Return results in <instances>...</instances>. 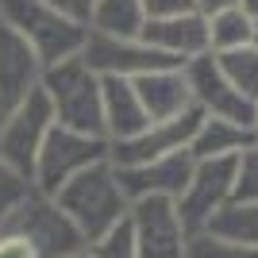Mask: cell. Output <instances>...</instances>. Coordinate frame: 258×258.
<instances>
[{"label": "cell", "mask_w": 258, "mask_h": 258, "mask_svg": "<svg viewBox=\"0 0 258 258\" xmlns=\"http://www.w3.org/2000/svg\"><path fill=\"white\" fill-rule=\"evenodd\" d=\"M50 201L62 208V216L77 227V235L85 239V243L100 239L108 227L119 224L131 208L127 193L119 189V177H116V166H112V162H97V166L81 170L77 177H70Z\"/></svg>", "instance_id": "cell-1"}, {"label": "cell", "mask_w": 258, "mask_h": 258, "mask_svg": "<svg viewBox=\"0 0 258 258\" xmlns=\"http://www.w3.org/2000/svg\"><path fill=\"white\" fill-rule=\"evenodd\" d=\"M0 20L23 35V43L35 50L43 70L66 58H77L89 39V27L66 20L62 12H54L43 0H0Z\"/></svg>", "instance_id": "cell-2"}, {"label": "cell", "mask_w": 258, "mask_h": 258, "mask_svg": "<svg viewBox=\"0 0 258 258\" xmlns=\"http://www.w3.org/2000/svg\"><path fill=\"white\" fill-rule=\"evenodd\" d=\"M39 89L54 108V123L104 139V131H100V77L85 66L81 54L46 66L39 77Z\"/></svg>", "instance_id": "cell-3"}, {"label": "cell", "mask_w": 258, "mask_h": 258, "mask_svg": "<svg viewBox=\"0 0 258 258\" xmlns=\"http://www.w3.org/2000/svg\"><path fill=\"white\" fill-rule=\"evenodd\" d=\"M97 162H108V139L54 123L46 143L39 147V154H35L31 189L43 193V197H54L70 177H77L81 170L97 166Z\"/></svg>", "instance_id": "cell-4"}, {"label": "cell", "mask_w": 258, "mask_h": 258, "mask_svg": "<svg viewBox=\"0 0 258 258\" xmlns=\"http://www.w3.org/2000/svg\"><path fill=\"white\" fill-rule=\"evenodd\" d=\"M54 127V108L43 89H31L20 104H12L0 116V162L12 173H20L23 181H31V166L39 147L46 143Z\"/></svg>", "instance_id": "cell-5"}, {"label": "cell", "mask_w": 258, "mask_h": 258, "mask_svg": "<svg viewBox=\"0 0 258 258\" xmlns=\"http://www.w3.org/2000/svg\"><path fill=\"white\" fill-rule=\"evenodd\" d=\"M231 193H235V158L193 162V173H189L181 197L173 201L185 231H189V235L205 231V227L212 224V216L231 205Z\"/></svg>", "instance_id": "cell-6"}, {"label": "cell", "mask_w": 258, "mask_h": 258, "mask_svg": "<svg viewBox=\"0 0 258 258\" xmlns=\"http://www.w3.org/2000/svg\"><path fill=\"white\" fill-rule=\"evenodd\" d=\"M81 58L97 77H127V81H135L143 74H158V70H181L173 58L154 50L151 43H143L139 35L119 39V35L89 31L85 46H81Z\"/></svg>", "instance_id": "cell-7"}, {"label": "cell", "mask_w": 258, "mask_h": 258, "mask_svg": "<svg viewBox=\"0 0 258 258\" xmlns=\"http://www.w3.org/2000/svg\"><path fill=\"white\" fill-rule=\"evenodd\" d=\"M8 227H16L35 250L39 258H70L77 250H85V239L77 235V227L62 216V208L54 205L43 193H27L23 205L8 216Z\"/></svg>", "instance_id": "cell-8"}, {"label": "cell", "mask_w": 258, "mask_h": 258, "mask_svg": "<svg viewBox=\"0 0 258 258\" xmlns=\"http://www.w3.org/2000/svg\"><path fill=\"white\" fill-rule=\"evenodd\" d=\"M127 220L135 231V254L139 258H185L189 231H185L173 201H166V197L131 201Z\"/></svg>", "instance_id": "cell-9"}, {"label": "cell", "mask_w": 258, "mask_h": 258, "mask_svg": "<svg viewBox=\"0 0 258 258\" xmlns=\"http://www.w3.org/2000/svg\"><path fill=\"white\" fill-rule=\"evenodd\" d=\"M185 81H189V97H193V108L201 112V116L231 119V123L250 127L254 104L224 77V70L216 66L212 54H201V58H193V62H185Z\"/></svg>", "instance_id": "cell-10"}, {"label": "cell", "mask_w": 258, "mask_h": 258, "mask_svg": "<svg viewBox=\"0 0 258 258\" xmlns=\"http://www.w3.org/2000/svg\"><path fill=\"white\" fill-rule=\"evenodd\" d=\"M197 123H201V112L189 108L173 119H162V123H147L139 135H131L123 143H108V162L123 170V166H143V162L166 158V154L189 151V139H193Z\"/></svg>", "instance_id": "cell-11"}, {"label": "cell", "mask_w": 258, "mask_h": 258, "mask_svg": "<svg viewBox=\"0 0 258 258\" xmlns=\"http://www.w3.org/2000/svg\"><path fill=\"white\" fill-rule=\"evenodd\" d=\"M193 173V158L189 151L166 154V158L143 162V166H123L116 170L119 189L127 193V201H147V197H166V201H177Z\"/></svg>", "instance_id": "cell-12"}, {"label": "cell", "mask_w": 258, "mask_h": 258, "mask_svg": "<svg viewBox=\"0 0 258 258\" xmlns=\"http://www.w3.org/2000/svg\"><path fill=\"white\" fill-rule=\"evenodd\" d=\"M39 77H43V62L23 43L20 31H12L0 20V112H8L31 89H39Z\"/></svg>", "instance_id": "cell-13"}, {"label": "cell", "mask_w": 258, "mask_h": 258, "mask_svg": "<svg viewBox=\"0 0 258 258\" xmlns=\"http://www.w3.org/2000/svg\"><path fill=\"white\" fill-rule=\"evenodd\" d=\"M143 43H151L166 58L177 66L193 62L201 54H208V23L201 12H185V16H170V20H147L139 31Z\"/></svg>", "instance_id": "cell-14"}, {"label": "cell", "mask_w": 258, "mask_h": 258, "mask_svg": "<svg viewBox=\"0 0 258 258\" xmlns=\"http://www.w3.org/2000/svg\"><path fill=\"white\" fill-rule=\"evenodd\" d=\"M151 119L139 104V93L127 77H100V131L108 143H123L139 135Z\"/></svg>", "instance_id": "cell-15"}, {"label": "cell", "mask_w": 258, "mask_h": 258, "mask_svg": "<svg viewBox=\"0 0 258 258\" xmlns=\"http://www.w3.org/2000/svg\"><path fill=\"white\" fill-rule=\"evenodd\" d=\"M135 93H139V104L147 112L151 123H162V119H173L193 108V97H189V81H185V66L181 70H158V74H143L131 81Z\"/></svg>", "instance_id": "cell-16"}, {"label": "cell", "mask_w": 258, "mask_h": 258, "mask_svg": "<svg viewBox=\"0 0 258 258\" xmlns=\"http://www.w3.org/2000/svg\"><path fill=\"white\" fill-rule=\"evenodd\" d=\"M254 147V135L243 123L231 119H216V116H201L193 139H189V158L193 162H208V158H239L243 151Z\"/></svg>", "instance_id": "cell-17"}, {"label": "cell", "mask_w": 258, "mask_h": 258, "mask_svg": "<svg viewBox=\"0 0 258 258\" xmlns=\"http://www.w3.org/2000/svg\"><path fill=\"white\" fill-rule=\"evenodd\" d=\"M143 23H147V16H143V0H97L89 31L131 39V35L143 31Z\"/></svg>", "instance_id": "cell-18"}, {"label": "cell", "mask_w": 258, "mask_h": 258, "mask_svg": "<svg viewBox=\"0 0 258 258\" xmlns=\"http://www.w3.org/2000/svg\"><path fill=\"white\" fill-rule=\"evenodd\" d=\"M208 23V54H227L239 50V46H250V35H254V23L243 16V8H224L205 16Z\"/></svg>", "instance_id": "cell-19"}, {"label": "cell", "mask_w": 258, "mask_h": 258, "mask_svg": "<svg viewBox=\"0 0 258 258\" xmlns=\"http://www.w3.org/2000/svg\"><path fill=\"white\" fill-rule=\"evenodd\" d=\"M205 231L258 250V205H227L224 212L212 216V224H208Z\"/></svg>", "instance_id": "cell-20"}, {"label": "cell", "mask_w": 258, "mask_h": 258, "mask_svg": "<svg viewBox=\"0 0 258 258\" xmlns=\"http://www.w3.org/2000/svg\"><path fill=\"white\" fill-rule=\"evenodd\" d=\"M212 58H216V66L224 70L227 81L254 104V100H258V50H254V46H239V50L212 54Z\"/></svg>", "instance_id": "cell-21"}, {"label": "cell", "mask_w": 258, "mask_h": 258, "mask_svg": "<svg viewBox=\"0 0 258 258\" xmlns=\"http://www.w3.org/2000/svg\"><path fill=\"white\" fill-rule=\"evenodd\" d=\"M85 250L93 258H139V254H135V231H131V220L123 216V220L112 224L100 239L85 243Z\"/></svg>", "instance_id": "cell-22"}, {"label": "cell", "mask_w": 258, "mask_h": 258, "mask_svg": "<svg viewBox=\"0 0 258 258\" xmlns=\"http://www.w3.org/2000/svg\"><path fill=\"white\" fill-rule=\"evenodd\" d=\"M185 258H258V250L220 235H208V231H197L185 243Z\"/></svg>", "instance_id": "cell-23"}, {"label": "cell", "mask_w": 258, "mask_h": 258, "mask_svg": "<svg viewBox=\"0 0 258 258\" xmlns=\"http://www.w3.org/2000/svg\"><path fill=\"white\" fill-rule=\"evenodd\" d=\"M231 205H258V147L235 158V193Z\"/></svg>", "instance_id": "cell-24"}, {"label": "cell", "mask_w": 258, "mask_h": 258, "mask_svg": "<svg viewBox=\"0 0 258 258\" xmlns=\"http://www.w3.org/2000/svg\"><path fill=\"white\" fill-rule=\"evenodd\" d=\"M31 193V181H23L20 173H12L0 162V224H8V216L23 205V197Z\"/></svg>", "instance_id": "cell-25"}, {"label": "cell", "mask_w": 258, "mask_h": 258, "mask_svg": "<svg viewBox=\"0 0 258 258\" xmlns=\"http://www.w3.org/2000/svg\"><path fill=\"white\" fill-rule=\"evenodd\" d=\"M0 258H39V250H35L16 227L0 224Z\"/></svg>", "instance_id": "cell-26"}, {"label": "cell", "mask_w": 258, "mask_h": 258, "mask_svg": "<svg viewBox=\"0 0 258 258\" xmlns=\"http://www.w3.org/2000/svg\"><path fill=\"white\" fill-rule=\"evenodd\" d=\"M185 12H197V0H143L147 20H170V16H185Z\"/></svg>", "instance_id": "cell-27"}, {"label": "cell", "mask_w": 258, "mask_h": 258, "mask_svg": "<svg viewBox=\"0 0 258 258\" xmlns=\"http://www.w3.org/2000/svg\"><path fill=\"white\" fill-rule=\"evenodd\" d=\"M43 4H50L54 12H62L66 20L81 23V27L93 23V8H97V0H43Z\"/></svg>", "instance_id": "cell-28"}, {"label": "cell", "mask_w": 258, "mask_h": 258, "mask_svg": "<svg viewBox=\"0 0 258 258\" xmlns=\"http://www.w3.org/2000/svg\"><path fill=\"white\" fill-rule=\"evenodd\" d=\"M224 8H239V0H197L201 16H212V12H224Z\"/></svg>", "instance_id": "cell-29"}, {"label": "cell", "mask_w": 258, "mask_h": 258, "mask_svg": "<svg viewBox=\"0 0 258 258\" xmlns=\"http://www.w3.org/2000/svg\"><path fill=\"white\" fill-rule=\"evenodd\" d=\"M239 8H243V16L250 23H258V0H239Z\"/></svg>", "instance_id": "cell-30"}, {"label": "cell", "mask_w": 258, "mask_h": 258, "mask_svg": "<svg viewBox=\"0 0 258 258\" xmlns=\"http://www.w3.org/2000/svg\"><path fill=\"white\" fill-rule=\"evenodd\" d=\"M250 135H254V147H258V100H254V116H250Z\"/></svg>", "instance_id": "cell-31"}, {"label": "cell", "mask_w": 258, "mask_h": 258, "mask_svg": "<svg viewBox=\"0 0 258 258\" xmlns=\"http://www.w3.org/2000/svg\"><path fill=\"white\" fill-rule=\"evenodd\" d=\"M250 46L258 50V23H254V35H250Z\"/></svg>", "instance_id": "cell-32"}, {"label": "cell", "mask_w": 258, "mask_h": 258, "mask_svg": "<svg viewBox=\"0 0 258 258\" xmlns=\"http://www.w3.org/2000/svg\"><path fill=\"white\" fill-rule=\"evenodd\" d=\"M70 258H93V254H89V250H77V254H70Z\"/></svg>", "instance_id": "cell-33"}, {"label": "cell", "mask_w": 258, "mask_h": 258, "mask_svg": "<svg viewBox=\"0 0 258 258\" xmlns=\"http://www.w3.org/2000/svg\"><path fill=\"white\" fill-rule=\"evenodd\" d=\"M0 116H4V112H0Z\"/></svg>", "instance_id": "cell-34"}]
</instances>
